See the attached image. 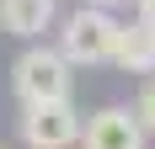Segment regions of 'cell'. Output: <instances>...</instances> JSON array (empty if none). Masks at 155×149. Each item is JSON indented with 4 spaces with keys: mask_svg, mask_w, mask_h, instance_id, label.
<instances>
[{
    "mask_svg": "<svg viewBox=\"0 0 155 149\" xmlns=\"http://www.w3.org/2000/svg\"><path fill=\"white\" fill-rule=\"evenodd\" d=\"M75 64L64 59L59 48L32 43L21 59L11 64V90L21 106H43V101H75Z\"/></svg>",
    "mask_w": 155,
    "mask_h": 149,
    "instance_id": "1",
    "label": "cell"
},
{
    "mask_svg": "<svg viewBox=\"0 0 155 149\" xmlns=\"http://www.w3.org/2000/svg\"><path fill=\"white\" fill-rule=\"evenodd\" d=\"M118 32H123V21L112 11H102V5H80V11H70L59 21V53L70 64H112V53H118Z\"/></svg>",
    "mask_w": 155,
    "mask_h": 149,
    "instance_id": "2",
    "label": "cell"
},
{
    "mask_svg": "<svg viewBox=\"0 0 155 149\" xmlns=\"http://www.w3.org/2000/svg\"><path fill=\"white\" fill-rule=\"evenodd\" d=\"M16 133L27 149H80L86 122H80L75 101H43V106H21Z\"/></svg>",
    "mask_w": 155,
    "mask_h": 149,
    "instance_id": "3",
    "label": "cell"
},
{
    "mask_svg": "<svg viewBox=\"0 0 155 149\" xmlns=\"http://www.w3.org/2000/svg\"><path fill=\"white\" fill-rule=\"evenodd\" d=\"M144 122L134 117V106H102L86 117L80 149H144Z\"/></svg>",
    "mask_w": 155,
    "mask_h": 149,
    "instance_id": "4",
    "label": "cell"
},
{
    "mask_svg": "<svg viewBox=\"0 0 155 149\" xmlns=\"http://www.w3.org/2000/svg\"><path fill=\"white\" fill-rule=\"evenodd\" d=\"M54 21H59L54 0H0V27L11 37H21V43H38Z\"/></svg>",
    "mask_w": 155,
    "mask_h": 149,
    "instance_id": "5",
    "label": "cell"
},
{
    "mask_svg": "<svg viewBox=\"0 0 155 149\" xmlns=\"http://www.w3.org/2000/svg\"><path fill=\"white\" fill-rule=\"evenodd\" d=\"M112 64H118V69H128V74H144V80L155 74V27H150V21H139V16H134V21H123Z\"/></svg>",
    "mask_w": 155,
    "mask_h": 149,
    "instance_id": "6",
    "label": "cell"
},
{
    "mask_svg": "<svg viewBox=\"0 0 155 149\" xmlns=\"http://www.w3.org/2000/svg\"><path fill=\"white\" fill-rule=\"evenodd\" d=\"M134 117L144 122V133H155V74L139 85V101H134Z\"/></svg>",
    "mask_w": 155,
    "mask_h": 149,
    "instance_id": "7",
    "label": "cell"
},
{
    "mask_svg": "<svg viewBox=\"0 0 155 149\" xmlns=\"http://www.w3.org/2000/svg\"><path fill=\"white\" fill-rule=\"evenodd\" d=\"M134 16H139V21H150V27H155V0H134Z\"/></svg>",
    "mask_w": 155,
    "mask_h": 149,
    "instance_id": "8",
    "label": "cell"
},
{
    "mask_svg": "<svg viewBox=\"0 0 155 149\" xmlns=\"http://www.w3.org/2000/svg\"><path fill=\"white\" fill-rule=\"evenodd\" d=\"M86 5H102V11H118V5H128V0H86Z\"/></svg>",
    "mask_w": 155,
    "mask_h": 149,
    "instance_id": "9",
    "label": "cell"
},
{
    "mask_svg": "<svg viewBox=\"0 0 155 149\" xmlns=\"http://www.w3.org/2000/svg\"><path fill=\"white\" fill-rule=\"evenodd\" d=\"M0 149H5V144H0Z\"/></svg>",
    "mask_w": 155,
    "mask_h": 149,
    "instance_id": "10",
    "label": "cell"
}]
</instances>
